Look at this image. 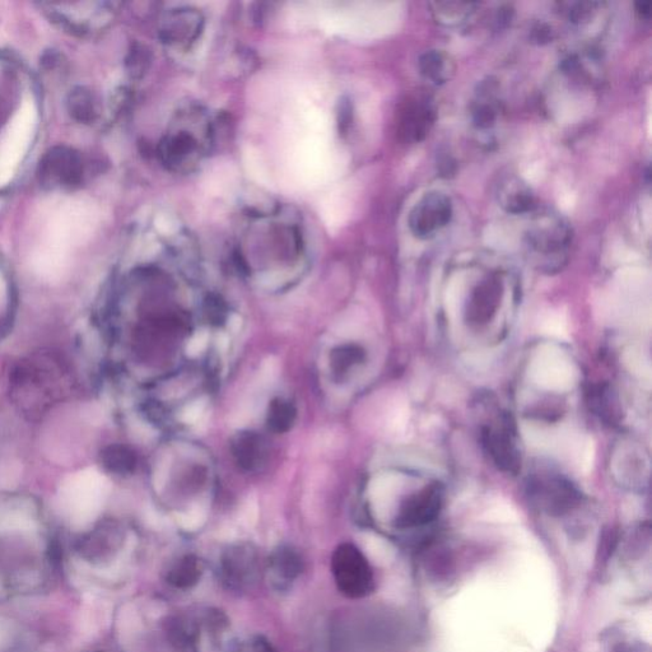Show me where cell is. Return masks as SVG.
<instances>
[{
	"label": "cell",
	"mask_w": 652,
	"mask_h": 652,
	"mask_svg": "<svg viewBox=\"0 0 652 652\" xmlns=\"http://www.w3.org/2000/svg\"><path fill=\"white\" fill-rule=\"evenodd\" d=\"M37 109L34 99L26 97L9 123L0 146V188L9 184L29 149L36 128Z\"/></svg>",
	"instance_id": "obj_5"
},
{
	"label": "cell",
	"mask_w": 652,
	"mask_h": 652,
	"mask_svg": "<svg viewBox=\"0 0 652 652\" xmlns=\"http://www.w3.org/2000/svg\"><path fill=\"white\" fill-rule=\"evenodd\" d=\"M612 652H633V650L628 645H618L614 647Z\"/></svg>",
	"instance_id": "obj_32"
},
{
	"label": "cell",
	"mask_w": 652,
	"mask_h": 652,
	"mask_svg": "<svg viewBox=\"0 0 652 652\" xmlns=\"http://www.w3.org/2000/svg\"><path fill=\"white\" fill-rule=\"evenodd\" d=\"M93 223L91 208L82 200H71L57 209L51 217L49 240L53 241L54 251L78 244L90 234Z\"/></svg>",
	"instance_id": "obj_7"
},
{
	"label": "cell",
	"mask_w": 652,
	"mask_h": 652,
	"mask_svg": "<svg viewBox=\"0 0 652 652\" xmlns=\"http://www.w3.org/2000/svg\"><path fill=\"white\" fill-rule=\"evenodd\" d=\"M530 258L547 270L560 269L566 263L572 242V228L561 214L543 212L534 217L525 235Z\"/></svg>",
	"instance_id": "obj_2"
},
{
	"label": "cell",
	"mask_w": 652,
	"mask_h": 652,
	"mask_svg": "<svg viewBox=\"0 0 652 652\" xmlns=\"http://www.w3.org/2000/svg\"><path fill=\"white\" fill-rule=\"evenodd\" d=\"M530 502L551 516L570 514L581 505L582 496L574 483L558 472L540 469L526 482Z\"/></svg>",
	"instance_id": "obj_4"
},
{
	"label": "cell",
	"mask_w": 652,
	"mask_h": 652,
	"mask_svg": "<svg viewBox=\"0 0 652 652\" xmlns=\"http://www.w3.org/2000/svg\"><path fill=\"white\" fill-rule=\"evenodd\" d=\"M436 7L435 12L437 15V20L441 21H463L465 18L470 15V9L474 4L470 3H436L433 4Z\"/></svg>",
	"instance_id": "obj_20"
},
{
	"label": "cell",
	"mask_w": 652,
	"mask_h": 652,
	"mask_svg": "<svg viewBox=\"0 0 652 652\" xmlns=\"http://www.w3.org/2000/svg\"><path fill=\"white\" fill-rule=\"evenodd\" d=\"M293 417H295V413H293L291 405L282 402V400H278L270 408L269 425L274 430L284 431L292 425Z\"/></svg>",
	"instance_id": "obj_21"
},
{
	"label": "cell",
	"mask_w": 652,
	"mask_h": 652,
	"mask_svg": "<svg viewBox=\"0 0 652 652\" xmlns=\"http://www.w3.org/2000/svg\"><path fill=\"white\" fill-rule=\"evenodd\" d=\"M496 197L498 204L510 214H525L535 209L532 188L515 174L501 178L497 184Z\"/></svg>",
	"instance_id": "obj_14"
},
{
	"label": "cell",
	"mask_w": 652,
	"mask_h": 652,
	"mask_svg": "<svg viewBox=\"0 0 652 652\" xmlns=\"http://www.w3.org/2000/svg\"><path fill=\"white\" fill-rule=\"evenodd\" d=\"M482 447L493 465L502 473L516 475L523 465L518 426L512 414L498 411L481 426Z\"/></svg>",
	"instance_id": "obj_3"
},
{
	"label": "cell",
	"mask_w": 652,
	"mask_h": 652,
	"mask_svg": "<svg viewBox=\"0 0 652 652\" xmlns=\"http://www.w3.org/2000/svg\"><path fill=\"white\" fill-rule=\"evenodd\" d=\"M124 543L123 529L115 521H102L77 542L79 556L88 562H104L113 558Z\"/></svg>",
	"instance_id": "obj_12"
},
{
	"label": "cell",
	"mask_w": 652,
	"mask_h": 652,
	"mask_svg": "<svg viewBox=\"0 0 652 652\" xmlns=\"http://www.w3.org/2000/svg\"><path fill=\"white\" fill-rule=\"evenodd\" d=\"M496 110L491 105H479L473 111V121L478 128H489L495 124Z\"/></svg>",
	"instance_id": "obj_23"
},
{
	"label": "cell",
	"mask_w": 652,
	"mask_h": 652,
	"mask_svg": "<svg viewBox=\"0 0 652 652\" xmlns=\"http://www.w3.org/2000/svg\"><path fill=\"white\" fill-rule=\"evenodd\" d=\"M101 464L107 472L120 475L129 474L135 468V456L128 447L111 445L102 450Z\"/></svg>",
	"instance_id": "obj_19"
},
{
	"label": "cell",
	"mask_w": 652,
	"mask_h": 652,
	"mask_svg": "<svg viewBox=\"0 0 652 652\" xmlns=\"http://www.w3.org/2000/svg\"><path fill=\"white\" fill-rule=\"evenodd\" d=\"M650 7V2L636 4L637 13H640L642 17H650Z\"/></svg>",
	"instance_id": "obj_30"
},
{
	"label": "cell",
	"mask_w": 652,
	"mask_h": 652,
	"mask_svg": "<svg viewBox=\"0 0 652 652\" xmlns=\"http://www.w3.org/2000/svg\"><path fill=\"white\" fill-rule=\"evenodd\" d=\"M72 388L71 370L54 353H39L23 360L11 376V394L30 417L43 416Z\"/></svg>",
	"instance_id": "obj_1"
},
{
	"label": "cell",
	"mask_w": 652,
	"mask_h": 652,
	"mask_svg": "<svg viewBox=\"0 0 652 652\" xmlns=\"http://www.w3.org/2000/svg\"><path fill=\"white\" fill-rule=\"evenodd\" d=\"M332 572L343 595L361 599L374 590V574L367 558L353 544H342L333 554Z\"/></svg>",
	"instance_id": "obj_6"
},
{
	"label": "cell",
	"mask_w": 652,
	"mask_h": 652,
	"mask_svg": "<svg viewBox=\"0 0 652 652\" xmlns=\"http://www.w3.org/2000/svg\"><path fill=\"white\" fill-rule=\"evenodd\" d=\"M220 571L228 589H251L259 579L258 554L248 544L228 548L221 558Z\"/></svg>",
	"instance_id": "obj_10"
},
{
	"label": "cell",
	"mask_w": 652,
	"mask_h": 652,
	"mask_svg": "<svg viewBox=\"0 0 652 652\" xmlns=\"http://www.w3.org/2000/svg\"><path fill=\"white\" fill-rule=\"evenodd\" d=\"M203 576L202 562L194 556L181 557L166 571V581L179 590L194 588Z\"/></svg>",
	"instance_id": "obj_16"
},
{
	"label": "cell",
	"mask_w": 652,
	"mask_h": 652,
	"mask_svg": "<svg viewBox=\"0 0 652 652\" xmlns=\"http://www.w3.org/2000/svg\"><path fill=\"white\" fill-rule=\"evenodd\" d=\"M444 497L442 484H426L400 507L395 525L400 529H412L432 523L441 512Z\"/></svg>",
	"instance_id": "obj_9"
},
{
	"label": "cell",
	"mask_w": 652,
	"mask_h": 652,
	"mask_svg": "<svg viewBox=\"0 0 652 652\" xmlns=\"http://www.w3.org/2000/svg\"><path fill=\"white\" fill-rule=\"evenodd\" d=\"M218 348L221 349L222 352H226L228 348V337L225 333H221L218 335V342H217Z\"/></svg>",
	"instance_id": "obj_31"
},
{
	"label": "cell",
	"mask_w": 652,
	"mask_h": 652,
	"mask_svg": "<svg viewBox=\"0 0 652 652\" xmlns=\"http://www.w3.org/2000/svg\"><path fill=\"white\" fill-rule=\"evenodd\" d=\"M453 214L451 199L444 193L431 192L423 195L413 207L409 213L408 225L414 236L427 240L449 225Z\"/></svg>",
	"instance_id": "obj_8"
},
{
	"label": "cell",
	"mask_w": 652,
	"mask_h": 652,
	"mask_svg": "<svg viewBox=\"0 0 652 652\" xmlns=\"http://www.w3.org/2000/svg\"><path fill=\"white\" fill-rule=\"evenodd\" d=\"M362 358V351L357 347H348L339 349L337 351V356H335V362L339 363V366L342 369H347V367L352 366L353 363L360 361Z\"/></svg>",
	"instance_id": "obj_24"
},
{
	"label": "cell",
	"mask_w": 652,
	"mask_h": 652,
	"mask_svg": "<svg viewBox=\"0 0 652 652\" xmlns=\"http://www.w3.org/2000/svg\"><path fill=\"white\" fill-rule=\"evenodd\" d=\"M418 67L422 76L436 85L449 81L451 74L454 73V63L451 62L449 55L441 50L426 51L419 58Z\"/></svg>",
	"instance_id": "obj_17"
},
{
	"label": "cell",
	"mask_w": 652,
	"mask_h": 652,
	"mask_svg": "<svg viewBox=\"0 0 652 652\" xmlns=\"http://www.w3.org/2000/svg\"><path fill=\"white\" fill-rule=\"evenodd\" d=\"M590 408L596 416L608 423H616L619 418V404L616 395L605 385L594 386L589 391Z\"/></svg>",
	"instance_id": "obj_18"
},
{
	"label": "cell",
	"mask_w": 652,
	"mask_h": 652,
	"mask_svg": "<svg viewBox=\"0 0 652 652\" xmlns=\"http://www.w3.org/2000/svg\"><path fill=\"white\" fill-rule=\"evenodd\" d=\"M230 652H277V650L268 638L256 635L236 642Z\"/></svg>",
	"instance_id": "obj_22"
},
{
	"label": "cell",
	"mask_w": 652,
	"mask_h": 652,
	"mask_svg": "<svg viewBox=\"0 0 652 652\" xmlns=\"http://www.w3.org/2000/svg\"><path fill=\"white\" fill-rule=\"evenodd\" d=\"M304 567V561L295 549L287 546L279 547L269 557L270 582L274 588L286 590L301 576Z\"/></svg>",
	"instance_id": "obj_15"
},
{
	"label": "cell",
	"mask_w": 652,
	"mask_h": 652,
	"mask_svg": "<svg viewBox=\"0 0 652 652\" xmlns=\"http://www.w3.org/2000/svg\"><path fill=\"white\" fill-rule=\"evenodd\" d=\"M241 325H242V319L240 318V316L232 315L230 320H228V328H230L234 333L239 332V330L241 329Z\"/></svg>",
	"instance_id": "obj_29"
},
{
	"label": "cell",
	"mask_w": 652,
	"mask_h": 652,
	"mask_svg": "<svg viewBox=\"0 0 652 652\" xmlns=\"http://www.w3.org/2000/svg\"><path fill=\"white\" fill-rule=\"evenodd\" d=\"M436 119L433 102L427 95L418 92L409 96L400 107L398 114V133L404 142L417 143L430 133Z\"/></svg>",
	"instance_id": "obj_11"
},
{
	"label": "cell",
	"mask_w": 652,
	"mask_h": 652,
	"mask_svg": "<svg viewBox=\"0 0 652 652\" xmlns=\"http://www.w3.org/2000/svg\"><path fill=\"white\" fill-rule=\"evenodd\" d=\"M209 341V335L206 330H200V332L195 333L194 337L190 339L188 347H186V353L189 357H198L202 355L204 349L207 348Z\"/></svg>",
	"instance_id": "obj_25"
},
{
	"label": "cell",
	"mask_w": 652,
	"mask_h": 652,
	"mask_svg": "<svg viewBox=\"0 0 652 652\" xmlns=\"http://www.w3.org/2000/svg\"><path fill=\"white\" fill-rule=\"evenodd\" d=\"M92 652H102V651H92Z\"/></svg>",
	"instance_id": "obj_33"
},
{
	"label": "cell",
	"mask_w": 652,
	"mask_h": 652,
	"mask_svg": "<svg viewBox=\"0 0 652 652\" xmlns=\"http://www.w3.org/2000/svg\"><path fill=\"white\" fill-rule=\"evenodd\" d=\"M206 409V402L203 399L195 400L192 404H189L188 407L181 412V421L188 423V425H193L197 422Z\"/></svg>",
	"instance_id": "obj_26"
},
{
	"label": "cell",
	"mask_w": 652,
	"mask_h": 652,
	"mask_svg": "<svg viewBox=\"0 0 652 652\" xmlns=\"http://www.w3.org/2000/svg\"><path fill=\"white\" fill-rule=\"evenodd\" d=\"M504 297V284L497 276H488L470 293L467 305V321L475 328L487 325L495 319Z\"/></svg>",
	"instance_id": "obj_13"
},
{
	"label": "cell",
	"mask_w": 652,
	"mask_h": 652,
	"mask_svg": "<svg viewBox=\"0 0 652 652\" xmlns=\"http://www.w3.org/2000/svg\"><path fill=\"white\" fill-rule=\"evenodd\" d=\"M439 171L445 178H450L451 175H455L456 165L453 158L450 156L441 157L439 160Z\"/></svg>",
	"instance_id": "obj_28"
},
{
	"label": "cell",
	"mask_w": 652,
	"mask_h": 652,
	"mask_svg": "<svg viewBox=\"0 0 652 652\" xmlns=\"http://www.w3.org/2000/svg\"><path fill=\"white\" fill-rule=\"evenodd\" d=\"M591 11H593V4L579 3L576 4L575 8L570 12V18L574 22H582L588 20L591 16Z\"/></svg>",
	"instance_id": "obj_27"
}]
</instances>
